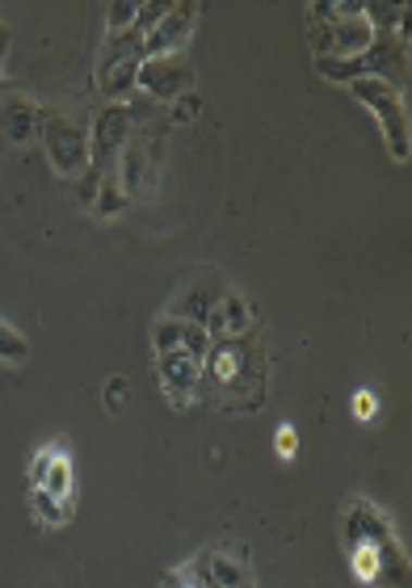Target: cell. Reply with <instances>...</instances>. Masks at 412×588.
<instances>
[{"label": "cell", "instance_id": "1", "mask_svg": "<svg viewBox=\"0 0 412 588\" xmlns=\"http://www.w3.org/2000/svg\"><path fill=\"white\" fill-rule=\"evenodd\" d=\"M349 93L358 97L375 118H379V130L383 139H387V152L391 160H409V110H404V89H391L387 80H375V76H358L353 85H346Z\"/></svg>", "mask_w": 412, "mask_h": 588}, {"label": "cell", "instance_id": "2", "mask_svg": "<svg viewBox=\"0 0 412 588\" xmlns=\"http://www.w3.org/2000/svg\"><path fill=\"white\" fill-rule=\"evenodd\" d=\"M139 63H143V42L135 34H105L101 55H97V93L110 105H130Z\"/></svg>", "mask_w": 412, "mask_h": 588}, {"label": "cell", "instance_id": "3", "mask_svg": "<svg viewBox=\"0 0 412 588\" xmlns=\"http://www.w3.org/2000/svg\"><path fill=\"white\" fill-rule=\"evenodd\" d=\"M202 374L220 387V391H253V400L261 403V391H265V362L257 358V349L245 337L240 341H215L207 362H202Z\"/></svg>", "mask_w": 412, "mask_h": 588}, {"label": "cell", "instance_id": "4", "mask_svg": "<svg viewBox=\"0 0 412 588\" xmlns=\"http://www.w3.org/2000/svg\"><path fill=\"white\" fill-rule=\"evenodd\" d=\"M38 139L60 177H80L89 168V126L64 110H38Z\"/></svg>", "mask_w": 412, "mask_h": 588}, {"label": "cell", "instance_id": "5", "mask_svg": "<svg viewBox=\"0 0 412 588\" xmlns=\"http://www.w3.org/2000/svg\"><path fill=\"white\" fill-rule=\"evenodd\" d=\"M135 135V110L130 105H105L89 126V173L105 177L114 173L118 155Z\"/></svg>", "mask_w": 412, "mask_h": 588}, {"label": "cell", "instance_id": "6", "mask_svg": "<svg viewBox=\"0 0 412 588\" xmlns=\"http://www.w3.org/2000/svg\"><path fill=\"white\" fill-rule=\"evenodd\" d=\"M375 38V26L366 17H333V22H308V42L316 55L358 60Z\"/></svg>", "mask_w": 412, "mask_h": 588}, {"label": "cell", "instance_id": "7", "mask_svg": "<svg viewBox=\"0 0 412 588\" xmlns=\"http://www.w3.org/2000/svg\"><path fill=\"white\" fill-rule=\"evenodd\" d=\"M135 89L152 97V101H177L182 93L193 89V67L182 55H160V60H143L139 63V80Z\"/></svg>", "mask_w": 412, "mask_h": 588}, {"label": "cell", "instance_id": "8", "mask_svg": "<svg viewBox=\"0 0 412 588\" xmlns=\"http://www.w3.org/2000/svg\"><path fill=\"white\" fill-rule=\"evenodd\" d=\"M362 63V76H375V80H387L391 89H404L409 85V47L400 34H375L371 47L358 55Z\"/></svg>", "mask_w": 412, "mask_h": 588}, {"label": "cell", "instance_id": "9", "mask_svg": "<svg viewBox=\"0 0 412 588\" xmlns=\"http://www.w3.org/2000/svg\"><path fill=\"white\" fill-rule=\"evenodd\" d=\"M223 278L220 270H211V265H202L198 274H190V282L173 295V303H168V315L173 320H186V324H202L207 315H211V308L223 299Z\"/></svg>", "mask_w": 412, "mask_h": 588}, {"label": "cell", "instance_id": "10", "mask_svg": "<svg viewBox=\"0 0 412 588\" xmlns=\"http://www.w3.org/2000/svg\"><path fill=\"white\" fill-rule=\"evenodd\" d=\"M202 9L198 4H168V13L157 22V30L143 38V60H160V55H177L190 42L193 26H198Z\"/></svg>", "mask_w": 412, "mask_h": 588}, {"label": "cell", "instance_id": "11", "mask_svg": "<svg viewBox=\"0 0 412 588\" xmlns=\"http://www.w3.org/2000/svg\"><path fill=\"white\" fill-rule=\"evenodd\" d=\"M341 526H346V547H349V551H353V547H383V542H391V538H396L391 522L383 517L371 500H362V496L346 504Z\"/></svg>", "mask_w": 412, "mask_h": 588}, {"label": "cell", "instance_id": "12", "mask_svg": "<svg viewBox=\"0 0 412 588\" xmlns=\"http://www.w3.org/2000/svg\"><path fill=\"white\" fill-rule=\"evenodd\" d=\"M157 135H130V143L123 148V155H118V164H114V177H118V189L127 193V198H135L139 189H143V182H148V173L157 168Z\"/></svg>", "mask_w": 412, "mask_h": 588}, {"label": "cell", "instance_id": "13", "mask_svg": "<svg viewBox=\"0 0 412 588\" xmlns=\"http://www.w3.org/2000/svg\"><path fill=\"white\" fill-rule=\"evenodd\" d=\"M202 328L211 333V341H240V337H249V328H253V308H249V299H245L240 290H223V299L211 308V315L202 320Z\"/></svg>", "mask_w": 412, "mask_h": 588}, {"label": "cell", "instance_id": "14", "mask_svg": "<svg viewBox=\"0 0 412 588\" xmlns=\"http://www.w3.org/2000/svg\"><path fill=\"white\" fill-rule=\"evenodd\" d=\"M157 374H160V387L168 391L173 408H186V403L198 396V378H202V366L186 358L182 349L173 353H157Z\"/></svg>", "mask_w": 412, "mask_h": 588}, {"label": "cell", "instance_id": "15", "mask_svg": "<svg viewBox=\"0 0 412 588\" xmlns=\"http://www.w3.org/2000/svg\"><path fill=\"white\" fill-rule=\"evenodd\" d=\"M0 135L13 148H26L30 139H38V105H34L30 97L22 93L0 97Z\"/></svg>", "mask_w": 412, "mask_h": 588}, {"label": "cell", "instance_id": "16", "mask_svg": "<svg viewBox=\"0 0 412 588\" xmlns=\"http://www.w3.org/2000/svg\"><path fill=\"white\" fill-rule=\"evenodd\" d=\"M34 488H42V492L55 496V500H72L76 471H72V454H67V446H60V441H55V454H51V463H47L42 479H38Z\"/></svg>", "mask_w": 412, "mask_h": 588}, {"label": "cell", "instance_id": "17", "mask_svg": "<svg viewBox=\"0 0 412 588\" xmlns=\"http://www.w3.org/2000/svg\"><path fill=\"white\" fill-rule=\"evenodd\" d=\"M30 509H34V517L51 529L72 522V500H55V496H47L42 488H30Z\"/></svg>", "mask_w": 412, "mask_h": 588}, {"label": "cell", "instance_id": "18", "mask_svg": "<svg viewBox=\"0 0 412 588\" xmlns=\"http://www.w3.org/2000/svg\"><path fill=\"white\" fill-rule=\"evenodd\" d=\"M211 580H215V588H240L249 585V567H245V559L211 551Z\"/></svg>", "mask_w": 412, "mask_h": 588}, {"label": "cell", "instance_id": "19", "mask_svg": "<svg viewBox=\"0 0 412 588\" xmlns=\"http://www.w3.org/2000/svg\"><path fill=\"white\" fill-rule=\"evenodd\" d=\"M130 198L118 189V177L114 173H105V182H101V189H97V198H93V215L97 218H114L123 207H127Z\"/></svg>", "mask_w": 412, "mask_h": 588}, {"label": "cell", "instance_id": "20", "mask_svg": "<svg viewBox=\"0 0 412 588\" xmlns=\"http://www.w3.org/2000/svg\"><path fill=\"white\" fill-rule=\"evenodd\" d=\"M316 76L333 80V85H353V80L362 76V63L337 60V55H316Z\"/></svg>", "mask_w": 412, "mask_h": 588}, {"label": "cell", "instance_id": "21", "mask_svg": "<svg viewBox=\"0 0 412 588\" xmlns=\"http://www.w3.org/2000/svg\"><path fill=\"white\" fill-rule=\"evenodd\" d=\"M0 362H9V366L30 362V341L13 324H4V320H0Z\"/></svg>", "mask_w": 412, "mask_h": 588}, {"label": "cell", "instance_id": "22", "mask_svg": "<svg viewBox=\"0 0 412 588\" xmlns=\"http://www.w3.org/2000/svg\"><path fill=\"white\" fill-rule=\"evenodd\" d=\"M182 328H186V320L160 315L157 324H152V345H157V353H173V349H182Z\"/></svg>", "mask_w": 412, "mask_h": 588}, {"label": "cell", "instance_id": "23", "mask_svg": "<svg viewBox=\"0 0 412 588\" xmlns=\"http://www.w3.org/2000/svg\"><path fill=\"white\" fill-rule=\"evenodd\" d=\"M349 563H353V576L362 585H375L379 580V547H353L349 551Z\"/></svg>", "mask_w": 412, "mask_h": 588}, {"label": "cell", "instance_id": "24", "mask_svg": "<svg viewBox=\"0 0 412 588\" xmlns=\"http://www.w3.org/2000/svg\"><path fill=\"white\" fill-rule=\"evenodd\" d=\"M211 345H215V341H211V333H207L202 324H186V328H182V353H186V358H193L198 366L207 362Z\"/></svg>", "mask_w": 412, "mask_h": 588}, {"label": "cell", "instance_id": "25", "mask_svg": "<svg viewBox=\"0 0 412 588\" xmlns=\"http://www.w3.org/2000/svg\"><path fill=\"white\" fill-rule=\"evenodd\" d=\"M135 13H139V4H135V0H114V4L105 9V34H130Z\"/></svg>", "mask_w": 412, "mask_h": 588}, {"label": "cell", "instance_id": "26", "mask_svg": "<svg viewBox=\"0 0 412 588\" xmlns=\"http://www.w3.org/2000/svg\"><path fill=\"white\" fill-rule=\"evenodd\" d=\"M164 110H168V123L190 126L193 118L202 114V97H198V89H190V93H182V97H177V101H168Z\"/></svg>", "mask_w": 412, "mask_h": 588}, {"label": "cell", "instance_id": "27", "mask_svg": "<svg viewBox=\"0 0 412 588\" xmlns=\"http://www.w3.org/2000/svg\"><path fill=\"white\" fill-rule=\"evenodd\" d=\"M164 13H168V4H164V0H148V4H139V13H135V26H130V34L143 42L148 34L157 30V22L164 17Z\"/></svg>", "mask_w": 412, "mask_h": 588}, {"label": "cell", "instance_id": "28", "mask_svg": "<svg viewBox=\"0 0 412 588\" xmlns=\"http://www.w3.org/2000/svg\"><path fill=\"white\" fill-rule=\"evenodd\" d=\"M127 403H130V383L123 374H110V378H105V408H110L114 416H123Z\"/></svg>", "mask_w": 412, "mask_h": 588}, {"label": "cell", "instance_id": "29", "mask_svg": "<svg viewBox=\"0 0 412 588\" xmlns=\"http://www.w3.org/2000/svg\"><path fill=\"white\" fill-rule=\"evenodd\" d=\"M375 412H379V396L371 391V387H362V391H353V421H375Z\"/></svg>", "mask_w": 412, "mask_h": 588}, {"label": "cell", "instance_id": "30", "mask_svg": "<svg viewBox=\"0 0 412 588\" xmlns=\"http://www.w3.org/2000/svg\"><path fill=\"white\" fill-rule=\"evenodd\" d=\"M51 454H55V441H51V446H42V450L34 454V463H30V488L38 484V479H42V471H47V463H51Z\"/></svg>", "mask_w": 412, "mask_h": 588}, {"label": "cell", "instance_id": "31", "mask_svg": "<svg viewBox=\"0 0 412 588\" xmlns=\"http://www.w3.org/2000/svg\"><path fill=\"white\" fill-rule=\"evenodd\" d=\"M274 450H278V459H290V454H295V429H290V425H283V429L274 434Z\"/></svg>", "mask_w": 412, "mask_h": 588}, {"label": "cell", "instance_id": "32", "mask_svg": "<svg viewBox=\"0 0 412 588\" xmlns=\"http://www.w3.org/2000/svg\"><path fill=\"white\" fill-rule=\"evenodd\" d=\"M4 51H9V26L0 22V63H4Z\"/></svg>", "mask_w": 412, "mask_h": 588}, {"label": "cell", "instance_id": "33", "mask_svg": "<svg viewBox=\"0 0 412 588\" xmlns=\"http://www.w3.org/2000/svg\"><path fill=\"white\" fill-rule=\"evenodd\" d=\"M240 588H253V585H240Z\"/></svg>", "mask_w": 412, "mask_h": 588}]
</instances>
